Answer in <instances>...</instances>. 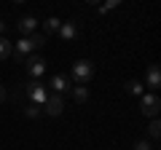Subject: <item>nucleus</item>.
I'll return each instance as SVG.
<instances>
[{"label":"nucleus","mask_w":161,"mask_h":150,"mask_svg":"<svg viewBox=\"0 0 161 150\" xmlns=\"http://www.w3.org/2000/svg\"><path fill=\"white\" fill-rule=\"evenodd\" d=\"M94 75V64L89 62V59H78V62L73 64V81L75 86H86L89 81H92Z\"/></svg>","instance_id":"obj_1"},{"label":"nucleus","mask_w":161,"mask_h":150,"mask_svg":"<svg viewBox=\"0 0 161 150\" xmlns=\"http://www.w3.org/2000/svg\"><path fill=\"white\" fill-rule=\"evenodd\" d=\"M73 97L78 99L80 104H83V102L89 99V88H86V86H73Z\"/></svg>","instance_id":"obj_14"},{"label":"nucleus","mask_w":161,"mask_h":150,"mask_svg":"<svg viewBox=\"0 0 161 150\" xmlns=\"http://www.w3.org/2000/svg\"><path fill=\"white\" fill-rule=\"evenodd\" d=\"M3 102H6V88L0 86V104H3Z\"/></svg>","instance_id":"obj_20"},{"label":"nucleus","mask_w":161,"mask_h":150,"mask_svg":"<svg viewBox=\"0 0 161 150\" xmlns=\"http://www.w3.org/2000/svg\"><path fill=\"white\" fill-rule=\"evenodd\" d=\"M30 51H32V43H30V38H22V40L16 43V48H14V56H16V62H24V59L30 56Z\"/></svg>","instance_id":"obj_10"},{"label":"nucleus","mask_w":161,"mask_h":150,"mask_svg":"<svg viewBox=\"0 0 161 150\" xmlns=\"http://www.w3.org/2000/svg\"><path fill=\"white\" fill-rule=\"evenodd\" d=\"M124 88H126L129 94H137V97H142V94H145V86L140 81H126V86H124Z\"/></svg>","instance_id":"obj_13"},{"label":"nucleus","mask_w":161,"mask_h":150,"mask_svg":"<svg viewBox=\"0 0 161 150\" xmlns=\"http://www.w3.org/2000/svg\"><path fill=\"white\" fill-rule=\"evenodd\" d=\"M140 107H142V115L148 118H156L161 110V99L156 97V94H142V102H140Z\"/></svg>","instance_id":"obj_4"},{"label":"nucleus","mask_w":161,"mask_h":150,"mask_svg":"<svg viewBox=\"0 0 161 150\" xmlns=\"http://www.w3.org/2000/svg\"><path fill=\"white\" fill-rule=\"evenodd\" d=\"M48 86H51V88H54V94H59V97H62V94H67L70 88H73V86H70V81L64 78V75H51Z\"/></svg>","instance_id":"obj_9"},{"label":"nucleus","mask_w":161,"mask_h":150,"mask_svg":"<svg viewBox=\"0 0 161 150\" xmlns=\"http://www.w3.org/2000/svg\"><path fill=\"white\" fill-rule=\"evenodd\" d=\"M11 51H14V43L8 40V38H0V62L11 56Z\"/></svg>","instance_id":"obj_12"},{"label":"nucleus","mask_w":161,"mask_h":150,"mask_svg":"<svg viewBox=\"0 0 161 150\" xmlns=\"http://www.w3.org/2000/svg\"><path fill=\"white\" fill-rule=\"evenodd\" d=\"M30 43H32V51H38V48H43V46H46V35L32 32V35H30Z\"/></svg>","instance_id":"obj_15"},{"label":"nucleus","mask_w":161,"mask_h":150,"mask_svg":"<svg viewBox=\"0 0 161 150\" xmlns=\"http://www.w3.org/2000/svg\"><path fill=\"white\" fill-rule=\"evenodd\" d=\"M59 27H62V22H59L57 16H48L46 22H43V35H57Z\"/></svg>","instance_id":"obj_11"},{"label":"nucleus","mask_w":161,"mask_h":150,"mask_svg":"<svg viewBox=\"0 0 161 150\" xmlns=\"http://www.w3.org/2000/svg\"><path fill=\"white\" fill-rule=\"evenodd\" d=\"M148 134L153 139H158L161 137V123H158V118H153V121H150V126H148Z\"/></svg>","instance_id":"obj_16"},{"label":"nucleus","mask_w":161,"mask_h":150,"mask_svg":"<svg viewBox=\"0 0 161 150\" xmlns=\"http://www.w3.org/2000/svg\"><path fill=\"white\" fill-rule=\"evenodd\" d=\"M115 6H118V0H110V3H102V6H99V13H108V11H113Z\"/></svg>","instance_id":"obj_18"},{"label":"nucleus","mask_w":161,"mask_h":150,"mask_svg":"<svg viewBox=\"0 0 161 150\" xmlns=\"http://www.w3.org/2000/svg\"><path fill=\"white\" fill-rule=\"evenodd\" d=\"M145 86L153 88V91L161 88V67H158V64H150V67H148V72H145Z\"/></svg>","instance_id":"obj_7"},{"label":"nucleus","mask_w":161,"mask_h":150,"mask_svg":"<svg viewBox=\"0 0 161 150\" xmlns=\"http://www.w3.org/2000/svg\"><path fill=\"white\" fill-rule=\"evenodd\" d=\"M6 29H8V24H6V22H0V38H3V32H6Z\"/></svg>","instance_id":"obj_21"},{"label":"nucleus","mask_w":161,"mask_h":150,"mask_svg":"<svg viewBox=\"0 0 161 150\" xmlns=\"http://www.w3.org/2000/svg\"><path fill=\"white\" fill-rule=\"evenodd\" d=\"M78 32H80V22L78 19H67V22H62V27H59V38H62L64 43H73L75 38H78Z\"/></svg>","instance_id":"obj_3"},{"label":"nucleus","mask_w":161,"mask_h":150,"mask_svg":"<svg viewBox=\"0 0 161 150\" xmlns=\"http://www.w3.org/2000/svg\"><path fill=\"white\" fill-rule=\"evenodd\" d=\"M134 150H153V145L145 142V139H140V142H134Z\"/></svg>","instance_id":"obj_19"},{"label":"nucleus","mask_w":161,"mask_h":150,"mask_svg":"<svg viewBox=\"0 0 161 150\" xmlns=\"http://www.w3.org/2000/svg\"><path fill=\"white\" fill-rule=\"evenodd\" d=\"M43 107H46L48 115H62V110H64V99L59 97V94H48L46 102H43Z\"/></svg>","instance_id":"obj_6"},{"label":"nucleus","mask_w":161,"mask_h":150,"mask_svg":"<svg viewBox=\"0 0 161 150\" xmlns=\"http://www.w3.org/2000/svg\"><path fill=\"white\" fill-rule=\"evenodd\" d=\"M24 115H27V118H38L40 115V107H38V104H30V107H24Z\"/></svg>","instance_id":"obj_17"},{"label":"nucleus","mask_w":161,"mask_h":150,"mask_svg":"<svg viewBox=\"0 0 161 150\" xmlns=\"http://www.w3.org/2000/svg\"><path fill=\"white\" fill-rule=\"evenodd\" d=\"M24 94H27V99H30L32 104H38V107H40L43 102H46V97H48V94H46V86H43L40 81L27 83V86H24Z\"/></svg>","instance_id":"obj_2"},{"label":"nucleus","mask_w":161,"mask_h":150,"mask_svg":"<svg viewBox=\"0 0 161 150\" xmlns=\"http://www.w3.org/2000/svg\"><path fill=\"white\" fill-rule=\"evenodd\" d=\"M16 29L24 35V38H30L32 32H38V19H35V16H22L16 22Z\"/></svg>","instance_id":"obj_8"},{"label":"nucleus","mask_w":161,"mask_h":150,"mask_svg":"<svg viewBox=\"0 0 161 150\" xmlns=\"http://www.w3.org/2000/svg\"><path fill=\"white\" fill-rule=\"evenodd\" d=\"M24 64H27V72L32 75L35 81H38L40 75L46 72V67H48V64H46V59H43V56H38V54H35V56H32V54H30V56L24 59Z\"/></svg>","instance_id":"obj_5"}]
</instances>
